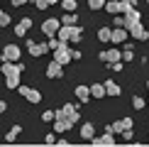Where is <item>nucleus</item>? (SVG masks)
I'll return each instance as SVG.
<instances>
[{
    "label": "nucleus",
    "instance_id": "2",
    "mask_svg": "<svg viewBox=\"0 0 149 147\" xmlns=\"http://www.w3.org/2000/svg\"><path fill=\"white\" fill-rule=\"evenodd\" d=\"M54 61H56V64H69L71 61V49H69V42H61V44L54 49Z\"/></svg>",
    "mask_w": 149,
    "mask_h": 147
},
{
    "label": "nucleus",
    "instance_id": "28",
    "mask_svg": "<svg viewBox=\"0 0 149 147\" xmlns=\"http://www.w3.org/2000/svg\"><path fill=\"white\" fill-rule=\"evenodd\" d=\"M69 123H64V120H56V125H54V130H56V132H66V130H69Z\"/></svg>",
    "mask_w": 149,
    "mask_h": 147
},
{
    "label": "nucleus",
    "instance_id": "23",
    "mask_svg": "<svg viewBox=\"0 0 149 147\" xmlns=\"http://www.w3.org/2000/svg\"><path fill=\"white\" fill-rule=\"evenodd\" d=\"M5 86L8 88H20V76H8L5 78Z\"/></svg>",
    "mask_w": 149,
    "mask_h": 147
},
{
    "label": "nucleus",
    "instance_id": "14",
    "mask_svg": "<svg viewBox=\"0 0 149 147\" xmlns=\"http://www.w3.org/2000/svg\"><path fill=\"white\" fill-rule=\"evenodd\" d=\"M61 74H64V71H61V64H56V61H52V64L47 66V76L49 78H59Z\"/></svg>",
    "mask_w": 149,
    "mask_h": 147
},
{
    "label": "nucleus",
    "instance_id": "6",
    "mask_svg": "<svg viewBox=\"0 0 149 147\" xmlns=\"http://www.w3.org/2000/svg\"><path fill=\"white\" fill-rule=\"evenodd\" d=\"M20 93L27 98L29 103H39V101H42V93H39L37 88H29V86H20Z\"/></svg>",
    "mask_w": 149,
    "mask_h": 147
},
{
    "label": "nucleus",
    "instance_id": "27",
    "mask_svg": "<svg viewBox=\"0 0 149 147\" xmlns=\"http://www.w3.org/2000/svg\"><path fill=\"white\" fill-rule=\"evenodd\" d=\"M88 8L91 10H100V8H105V0H88Z\"/></svg>",
    "mask_w": 149,
    "mask_h": 147
},
{
    "label": "nucleus",
    "instance_id": "20",
    "mask_svg": "<svg viewBox=\"0 0 149 147\" xmlns=\"http://www.w3.org/2000/svg\"><path fill=\"white\" fill-rule=\"evenodd\" d=\"M61 24H64V27H73V24H76V15H73V12H66V15L61 17Z\"/></svg>",
    "mask_w": 149,
    "mask_h": 147
},
{
    "label": "nucleus",
    "instance_id": "38",
    "mask_svg": "<svg viewBox=\"0 0 149 147\" xmlns=\"http://www.w3.org/2000/svg\"><path fill=\"white\" fill-rule=\"evenodd\" d=\"M5 108H8V106H5V101H0V113H5Z\"/></svg>",
    "mask_w": 149,
    "mask_h": 147
},
{
    "label": "nucleus",
    "instance_id": "33",
    "mask_svg": "<svg viewBox=\"0 0 149 147\" xmlns=\"http://www.w3.org/2000/svg\"><path fill=\"white\" fill-rule=\"evenodd\" d=\"M47 44H49V49H56L61 42H59V39H54V37H49V42H47Z\"/></svg>",
    "mask_w": 149,
    "mask_h": 147
},
{
    "label": "nucleus",
    "instance_id": "25",
    "mask_svg": "<svg viewBox=\"0 0 149 147\" xmlns=\"http://www.w3.org/2000/svg\"><path fill=\"white\" fill-rule=\"evenodd\" d=\"M61 8H64L66 12H73L76 10V0H61Z\"/></svg>",
    "mask_w": 149,
    "mask_h": 147
},
{
    "label": "nucleus",
    "instance_id": "11",
    "mask_svg": "<svg viewBox=\"0 0 149 147\" xmlns=\"http://www.w3.org/2000/svg\"><path fill=\"white\" fill-rule=\"evenodd\" d=\"M29 27H32V20H29V17H24V20H20V22L15 24V34H17V37H24Z\"/></svg>",
    "mask_w": 149,
    "mask_h": 147
},
{
    "label": "nucleus",
    "instance_id": "19",
    "mask_svg": "<svg viewBox=\"0 0 149 147\" xmlns=\"http://www.w3.org/2000/svg\"><path fill=\"white\" fill-rule=\"evenodd\" d=\"M69 39L71 42H81V27H78V24L69 27Z\"/></svg>",
    "mask_w": 149,
    "mask_h": 147
},
{
    "label": "nucleus",
    "instance_id": "36",
    "mask_svg": "<svg viewBox=\"0 0 149 147\" xmlns=\"http://www.w3.org/2000/svg\"><path fill=\"white\" fill-rule=\"evenodd\" d=\"M122 140H132V130H125V132H122Z\"/></svg>",
    "mask_w": 149,
    "mask_h": 147
},
{
    "label": "nucleus",
    "instance_id": "17",
    "mask_svg": "<svg viewBox=\"0 0 149 147\" xmlns=\"http://www.w3.org/2000/svg\"><path fill=\"white\" fill-rule=\"evenodd\" d=\"M91 96L93 98H105V96H108V93H105V86L103 83H93L91 86Z\"/></svg>",
    "mask_w": 149,
    "mask_h": 147
},
{
    "label": "nucleus",
    "instance_id": "7",
    "mask_svg": "<svg viewBox=\"0 0 149 147\" xmlns=\"http://www.w3.org/2000/svg\"><path fill=\"white\" fill-rule=\"evenodd\" d=\"M20 59V47L17 44H8L3 49V61H17Z\"/></svg>",
    "mask_w": 149,
    "mask_h": 147
},
{
    "label": "nucleus",
    "instance_id": "18",
    "mask_svg": "<svg viewBox=\"0 0 149 147\" xmlns=\"http://www.w3.org/2000/svg\"><path fill=\"white\" fill-rule=\"evenodd\" d=\"M76 96H78V101H88V98H91V88H88V86H76Z\"/></svg>",
    "mask_w": 149,
    "mask_h": 147
},
{
    "label": "nucleus",
    "instance_id": "9",
    "mask_svg": "<svg viewBox=\"0 0 149 147\" xmlns=\"http://www.w3.org/2000/svg\"><path fill=\"white\" fill-rule=\"evenodd\" d=\"M139 17H142V15H139V10H134V8H132V10H127V12H125V17H122V20H125V29H130L132 24H137V22H139Z\"/></svg>",
    "mask_w": 149,
    "mask_h": 147
},
{
    "label": "nucleus",
    "instance_id": "16",
    "mask_svg": "<svg viewBox=\"0 0 149 147\" xmlns=\"http://www.w3.org/2000/svg\"><path fill=\"white\" fill-rule=\"evenodd\" d=\"M103 86H105V93H108V96H120V93H122L120 86H117L115 81H105Z\"/></svg>",
    "mask_w": 149,
    "mask_h": 147
},
{
    "label": "nucleus",
    "instance_id": "24",
    "mask_svg": "<svg viewBox=\"0 0 149 147\" xmlns=\"http://www.w3.org/2000/svg\"><path fill=\"white\" fill-rule=\"evenodd\" d=\"M20 130H22V127H20V125H15V127H12V130H10L8 135H5V142H12V140H15L17 135H20Z\"/></svg>",
    "mask_w": 149,
    "mask_h": 147
},
{
    "label": "nucleus",
    "instance_id": "29",
    "mask_svg": "<svg viewBox=\"0 0 149 147\" xmlns=\"http://www.w3.org/2000/svg\"><path fill=\"white\" fill-rule=\"evenodd\" d=\"M42 120H44V123L56 120V113H54V110H44V113H42Z\"/></svg>",
    "mask_w": 149,
    "mask_h": 147
},
{
    "label": "nucleus",
    "instance_id": "22",
    "mask_svg": "<svg viewBox=\"0 0 149 147\" xmlns=\"http://www.w3.org/2000/svg\"><path fill=\"white\" fill-rule=\"evenodd\" d=\"M134 59V47H125V49H122V61H132Z\"/></svg>",
    "mask_w": 149,
    "mask_h": 147
},
{
    "label": "nucleus",
    "instance_id": "4",
    "mask_svg": "<svg viewBox=\"0 0 149 147\" xmlns=\"http://www.w3.org/2000/svg\"><path fill=\"white\" fill-rule=\"evenodd\" d=\"M100 61H105V64H120V61H122V49H108V52H100Z\"/></svg>",
    "mask_w": 149,
    "mask_h": 147
},
{
    "label": "nucleus",
    "instance_id": "3",
    "mask_svg": "<svg viewBox=\"0 0 149 147\" xmlns=\"http://www.w3.org/2000/svg\"><path fill=\"white\" fill-rule=\"evenodd\" d=\"M5 74V78L8 76H20V74L24 71V66L20 64V61H3V69H0Z\"/></svg>",
    "mask_w": 149,
    "mask_h": 147
},
{
    "label": "nucleus",
    "instance_id": "31",
    "mask_svg": "<svg viewBox=\"0 0 149 147\" xmlns=\"http://www.w3.org/2000/svg\"><path fill=\"white\" fill-rule=\"evenodd\" d=\"M8 24H10V15H8V12H0V27H8Z\"/></svg>",
    "mask_w": 149,
    "mask_h": 147
},
{
    "label": "nucleus",
    "instance_id": "13",
    "mask_svg": "<svg viewBox=\"0 0 149 147\" xmlns=\"http://www.w3.org/2000/svg\"><path fill=\"white\" fill-rule=\"evenodd\" d=\"M93 130H95V127H93L91 123H83V125H81V137L83 140H95V132Z\"/></svg>",
    "mask_w": 149,
    "mask_h": 147
},
{
    "label": "nucleus",
    "instance_id": "26",
    "mask_svg": "<svg viewBox=\"0 0 149 147\" xmlns=\"http://www.w3.org/2000/svg\"><path fill=\"white\" fill-rule=\"evenodd\" d=\"M95 142H103V145H113V132H105L100 137H95Z\"/></svg>",
    "mask_w": 149,
    "mask_h": 147
},
{
    "label": "nucleus",
    "instance_id": "21",
    "mask_svg": "<svg viewBox=\"0 0 149 147\" xmlns=\"http://www.w3.org/2000/svg\"><path fill=\"white\" fill-rule=\"evenodd\" d=\"M110 37H113V29H108V27L98 29V39H100V42H110Z\"/></svg>",
    "mask_w": 149,
    "mask_h": 147
},
{
    "label": "nucleus",
    "instance_id": "8",
    "mask_svg": "<svg viewBox=\"0 0 149 147\" xmlns=\"http://www.w3.org/2000/svg\"><path fill=\"white\" fill-rule=\"evenodd\" d=\"M127 32L132 34L134 39H139V42H144L147 37H149V32H147V29H144V24H142V22H137V24H132V27H130Z\"/></svg>",
    "mask_w": 149,
    "mask_h": 147
},
{
    "label": "nucleus",
    "instance_id": "40",
    "mask_svg": "<svg viewBox=\"0 0 149 147\" xmlns=\"http://www.w3.org/2000/svg\"><path fill=\"white\" fill-rule=\"evenodd\" d=\"M147 3H149V0H147Z\"/></svg>",
    "mask_w": 149,
    "mask_h": 147
},
{
    "label": "nucleus",
    "instance_id": "10",
    "mask_svg": "<svg viewBox=\"0 0 149 147\" xmlns=\"http://www.w3.org/2000/svg\"><path fill=\"white\" fill-rule=\"evenodd\" d=\"M127 29L125 27H115L113 29V37H110V42H113V44H122V42H127Z\"/></svg>",
    "mask_w": 149,
    "mask_h": 147
},
{
    "label": "nucleus",
    "instance_id": "5",
    "mask_svg": "<svg viewBox=\"0 0 149 147\" xmlns=\"http://www.w3.org/2000/svg\"><path fill=\"white\" fill-rule=\"evenodd\" d=\"M61 29V20H54V17H49V20L42 22V32H44L47 37H54Z\"/></svg>",
    "mask_w": 149,
    "mask_h": 147
},
{
    "label": "nucleus",
    "instance_id": "37",
    "mask_svg": "<svg viewBox=\"0 0 149 147\" xmlns=\"http://www.w3.org/2000/svg\"><path fill=\"white\" fill-rule=\"evenodd\" d=\"M27 3V0H12V5H15V8H20V5H24Z\"/></svg>",
    "mask_w": 149,
    "mask_h": 147
},
{
    "label": "nucleus",
    "instance_id": "34",
    "mask_svg": "<svg viewBox=\"0 0 149 147\" xmlns=\"http://www.w3.org/2000/svg\"><path fill=\"white\" fill-rule=\"evenodd\" d=\"M115 27H125V20H122V17H120V15H117V17H115Z\"/></svg>",
    "mask_w": 149,
    "mask_h": 147
},
{
    "label": "nucleus",
    "instance_id": "35",
    "mask_svg": "<svg viewBox=\"0 0 149 147\" xmlns=\"http://www.w3.org/2000/svg\"><path fill=\"white\" fill-rule=\"evenodd\" d=\"M122 123H125V127H127V130H132V118H125Z\"/></svg>",
    "mask_w": 149,
    "mask_h": 147
},
{
    "label": "nucleus",
    "instance_id": "12",
    "mask_svg": "<svg viewBox=\"0 0 149 147\" xmlns=\"http://www.w3.org/2000/svg\"><path fill=\"white\" fill-rule=\"evenodd\" d=\"M27 47H29V54L32 57H42L44 52H49V44L44 42V44H34V42H27Z\"/></svg>",
    "mask_w": 149,
    "mask_h": 147
},
{
    "label": "nucleus",
    "instance_id": "15",
    "mask_svg": "<svg viewBox=\"0 0 149 147\" xmlns=\"http://www.w3.org/2000/svg\"><path fill=\"white\" fill-rule=\"evenodd\" d=\"M105 10H108L110 15H120L122 12V3L120 0H110V3H105Z\"/></svg>",
    "mask_w": 149,
    "mask_h": 147
},
{
    "label": "nucleus",
    "instance_id": "39",
    "mask_svg": "<svg viewBox=\"0 0 149 147\" xmlns=\"http://www.w3.org/2000/svg\"><path fill=\"white\" fill-rule=\"evenodd\" d=\"M147 88H149V81H147Z\"/></svg>",
    "mask_w": 149,
    "mask_h": 147
},
{
    "label": "nucleus",
    "instance_id": "32",
    "mask_svg": "<svg viewBox=\"0 0 149 147\" xmlns=\"http://www.w3.org/2000/svg\"><path fill=\"white\" fill-rule=\"evenodd\" d=\"M34 5H37L39 10H47V8H49V3H47V0H34Z\"/></svg>",
    "mask_w": 149,
    "mask_h": 147
},
{
    "label": "nucleus",
    "instance_id": "1",
    "mask_svg": "<svg viewBox=\"0 0 149 147\" xmlns=\"http://www.w3.org/2000/svg\"><path fill=\"white\" fill-rule=\"evenodd\" d=\"M56 120H64V123H69V125H76L78 123V110L73 106H64L61 110H56Z\"/></svg>",
    "mask_w": 149,
    "mask_h": 147
},
{
    "label": "nucleus",
    "instance_id": "30",
    "mask_svg": "<svg viewBox=\"0 0 149 147\" xmlns=\"http://www.w3.org/2000/svg\"><path fill=\"white\" fill-rule=\"evenodd\" d=\"M132 106L137 108V110H142V108H144V98H142V96H134V98H132Z\"/></svg>",
    "mask_w": 149,
    "mask_h": 147
}]
</instances>
